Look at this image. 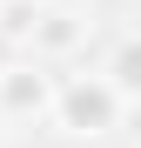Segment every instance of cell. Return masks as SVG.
<instances>
[{"label":"cell","instance_id":"6da1fadb","mask_svg":"<svg viewBox=\"0 0 141 148\" xmlns=\"http://www.w3.org/2000/svg\"><path fill=\"white\" fill-rule=\"evenodd\" d=\"M121 94H114L101 74H67V81H54V101H47V121H54L61 135L74 141H101L108 128H121Z\"/></svg>","mask_w":141,"mask_h":148},{"label":"cell","instance_id":"7a4b0ae2","mask_svg":"<svg viewBox=\"0 0 141 148\" xmlns=\"http://www.w3.org/2000/svg\"><path fill=\"white\" fill-rule=\"evenodd\" d=\"M47 101H54V74L34 54L0 61V121H47Z\"/></svg>","mask_w":141,"mask_h":148},{"label":"cell","instance_id":"3957f363","mask_svg":"<svg viewBox=\"0 0 141 148\" xmlns=\"http://www.w3.org/2000/svg\"><path fill=\"white\" fill-rule=\"evenodd\" d=\"M81 40H87V20H81L74 7H40V20H34V40H27V54H34V61H54V54H74Z\"/></svg>","mask_w":141,"mask_h":148},{"label":"cell","instance_id":"277c9868","mask_svg":"<svg viewBox=\"0 0 141 148\" xmlns=\"http://www.w3.org/2000/svg\"><path fill=\"white\" fill-rule=\"evenodd\" d=\"M101 81L121 94V101H134V94H141V40H134V34H114L108 61H101Z\"/></svg>","mask_w":141,"mask_h":148},{"label":"cell","instance_id":"5b68a950","mask_svg":"<svg viewBox=\"0 0 141 148\" xmlns=\"http://www.w3.org/2000/svg\"><path fill=\"white\" fill-rule=\"evenodd\" d=\"M47 0H0V47H27Z\"/></svg>","mask_w":141,"mask_h":148}]
</instances>
